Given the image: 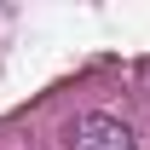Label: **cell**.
<instances>
[{
	"label": "cell",
	"mask_w": 150,
	"mask_h": 150,
	"mask_svg": "<svg viewBox=\"0 0 150 150\" xmlns=\"http://www.w3.org/2000/svg\"><path fill=\"white\" fill-rule=\"evenodd\" d=\"M69 150H133V133L115 115H81L69 127Z\"/></svg>",
	"instance_id": "1"
}]
</instances>
